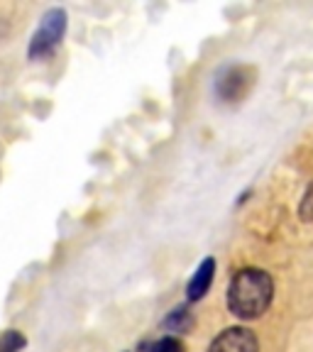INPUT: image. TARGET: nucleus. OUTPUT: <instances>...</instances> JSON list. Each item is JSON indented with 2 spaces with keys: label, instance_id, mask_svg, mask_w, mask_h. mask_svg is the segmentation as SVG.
Returning a JSON list of instances; mask_svg holds the SVG:
<instances>
[{
  "label": "nucleus",
  "instance_id": "obj_3",
  "mask_svg": "<svg viewBox=\"0 0 313 352\" xmlns=\"http://www.w3.org/2000/svg\"><path fill=\"white\" fill-rule=\"evenodd\" d=\"M250 81H252V76L245 66H226L215 78V94H218L220 100L233 103V100H240L248 94Z\"/></svg>",
  "mask_w": 313,
  "mask_h": 352
},
{
  "label": "nucleus",
  "instance_id": "obj_4",
  "mask_svg": "<svg viewBox=\"0 0 313 352\" xmlns=\"http://www.w3.org/2000/svg\"><path fill=\"white\" fill-rule=\"evenodd\" d=\"M208 352H259V342L257 336H255L250 328H242V325H235V328H226L211 342Z\"/></svg>",
  "mask_w": 313,
  "mask_h": 352
},
{
  "label": "nucleus",
  "instance_id": "obj_9",
  "mask_svg": "<svg viewBox=\"0 0 313 352\" xmlns=\"http://www.w3.org/2000/svg\"><path fill=\"white\" fill-rule=\"evenodd\" d=\"M299 215H301L303 223H311L313 220V184L306 188V193H303L301 206H299Z\"/></svg>",
  "mask_w": 313,
  "mask_h": 352
},
{
  "label": "nucleus",
  "instance_id": "obj_5",
  "mask_svg": "<svg viewBox=\"0 0 313 352\" xmlns=\"http://www.w3.org/2000/svg\"><path fill=\"white\" fill-rule=\"evenodd\" d=\"M213 279H215V259L213 257H206L204 262L198 264V270L193 272V276L188 279V284H186L188 301H201V298L208 294Z\"/></svg>",
  "mask_w": 313,
  "mask_h": 352
},
{
  "label": "nucleus",
  "instance_id": "obj_6",
  "mask_svg": "<svg viewBox=\"0 0 313 352\" xmlns=\"http://www.w3.org/2000/svg\"><path fill=\"white\" fill-rule=\"evenodd\" d=\"M191 325H193V316H191V311H188V306L174 308L164 318V328L171 330V333H186Z\"/></svg>",
  "mask_w": 313,
  "mask_h": 352
},
{
  "label": "nucleus",
  "instance_id": "obj_1",
  "mask_svg": "<svg viewBox=\"0 0 313 352\" xmlns=\"http://www.w3.org/2000/svg\"><path fill=\"white\" fill-rule=\"evenodd\" d=\"M274 298V279L264 270H240L228 286V308L242 320H255L270 308Z\"/></svg>",
  "mask_w": 313,
  "mask_h": 352
},
{
  "label": "nucleus",
  "instance_id": "obj_2",
  "mask_svg": "<svg viewBox=\"0 0 313 352\" xmlns=\"http://www.w3.org/2000/svg\"><path fill=\"white\" fill-rule=\"evenodd\" d=\"M66 28H69V15H66L64 8H50V10L42 15V20H39L34 34L30 37L28 59H32V61L50 59V56L59 50L61 39H64V34H66Z\"/></svg>",
  "mask_w": 313,
  "mask_h": 352
},
{
  "label": "nucleus",
  "instance_id": "obj_8",
  "mask_svg": "<svg viewBox=\"0 0 313 352\" xmlns=\"http://www.w3.org/2000/svg\"><path fill=\"white\" fill-rule=\"evenodd\" d=\"M144 350L147 352H184V345L179 338L174 336H164L160 338V340L149 342V345H144Z\"/></svg>",
  "mask_w": 313,
  "mask_h": 352
},
{
  "label": "nucleus",
  "instance_id": "obj_7",
  "mask_svg": "<svg viewBox=\"0 0 313 352\" xmlns=\"http://www.w3.org/2000/svg\"><path fill=\"white\" fill-rule=\"evenodd\" d=\"M28 347V338L20 330H3L0 333V352H22Z\"/></svg>",
  "mask_w": 313,
  "mask_h": 352
}]
</instances>
